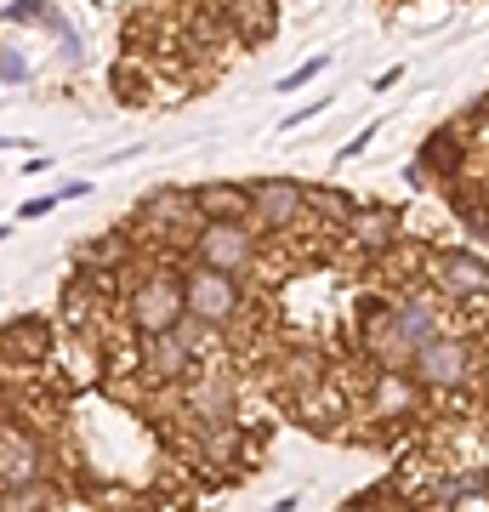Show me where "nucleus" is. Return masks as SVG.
Returning a JSON list of instances; mask_svg holds the SVG:
<instances>
[{"label":"nucleus","instance_id":"nucleus-1","mask_svg":"<svg viewBox=\"0 0 489 512\" xmlns=\"http://www.w3.org/2000/svg\"><path fill=\"white\" fill-rule=\"evenodd\" d=\"M182 319V274L177 268H143L126 291V325L137 336H165Z\"/></svg>","mask_w":489,"mask_h":512},{"label":"nucleus","instance_id":"nucleus-2","mask_svg":"<svg viewBox=\"0 0 489 512\" xmlns=\"http://www.w3.org/2000/svg\"><path fill=\"white\" fill-rule=\"evenodd\" d=\"M182 313L188 319H205V325H234L245 313V291H239L234 274H217V268H182Z\"/></svg>","mask_w":489,"mask_h":512},{"label":"nucleus","instance_id":"nucleus-3","mask_svg":"<svg viewBox=\"0 0 489 512\" xmlns=\"http://www.w3.org/2000/svg\"><path fill=\"white\" fill-rule=\"evenodd\" d=\"M188 262L194 268H217V274H245L256 262V234L245 222H205L200 234L188 239Z\"/></svg>","mask_w":489,"mask_h":512},{"label":"nucleus","instance_id":"nucleus-4","mask_svg":"<svg viewBox=\"0 0 489 512\" xmlns=\"http://www.w3.org/2000/svg\"><path fill=\"white\" fill-rule=\"evenodd\" d=\"M472 342H461V336H433V342H421L416 359H410V376H416V387H438V393H461V387L472 382Z\"/></svg>","mask_w":489,"mask_h":512},{"label":"nucleus","instance_id":"nucleus-5","mask_svg":"<svg viewBox=\"0 0 489 512\" xmlns=\"http://www.w3.org/2000/svg\"><path fill=\"white\" fill-rule=\"evenodd\" d=\"M234 404H239V387L222 365H200L182 382V416H188V427H222V421H234Z\"/></svg>","mask_w":489,"mask_h":512},{"label":"nucleus","instance_id":"nucleus-6","mask_svg":"<svg viewBox=\"0 0 489 512\" xmlns=\"http://www.w3.org/2000/svg\"><path fill=\"white\" fill-rule=\"evenodd\" d=\"M52 473V456L46 444L18 427V421H0V490H29V484H46Z\"/></svg>","mask_w":489,"mask_h":512},{"label":"nucleus","instance_id":"nucleus-7","mask_svg":"<svg viewBox=\"0 0 489 512\" xmlns=\"http://www.w3.org/2000/svg\"><path fill=\"white\" fill-rule=\"evenodd\" d=\"M427 279H433L438 296H450V302H472V296L489 291V262L472 251H455V245H444V251L427 256Z\"/></svg>","mask_w":489,"mask_h":512},{"label":"nucleus","instance_id":"nucleus-8","mask_svg":"<svg viewBox=\"0 0 489 512\" xmlns=\"http://www.w3.org/2000/svg\"><path fill=\"white\" fill-rule=\"evenodd\" d=\"M251 217L268 234H290L296 222H308V188L290 183V177H268L251 188Z\"/></svg>","mask_w":489,"mask_h":512},{"label":"nucleus","instance_id":"nucleus-9","mask_svg":"<svg viewBox=\"0 0 489 512\" xmlns=\"http://www.w3.org/2000/svg\"><path fill=\"white\" fill-rule=\"evenodd\" d=\"M137 217L148 222V228H160V234H177L182 245L205 228L200 217V200H194V188H154L143 205H137Z\"/></svg>","mask_w":489,"mask_h":512},{"label":"nucleus","instance_id":"nucleus-10","mask_svg":"<svg viewBox=\"0 0 489 512\" xmlns=\"http://www.w3.org/2000/svg\"><path fill=\"white\" fill-rule=\"evenodd\" d=\"M40 359H52V330H46V319H35V313H12L6 325H0V365H40Z\"/></svg>","mask_w":489,"mask_h":512},{"label":"nucleus","instance_id":"nucleus-11","mask_svg":"<svg viewBox=\"0 0 489 512\" xmlns=\"http://www.w3.org/2000/svg\"><path fill=\"white\" fill-rule=\"evenodd\" d=\"M194 353L182 348L177 330H165V336H143V376L160 387H182L188 376H194Z\"/></svg>","mask_w":489,"mask_h":512},{"label":"nucleus","instance_id":"nucleus-12","mask_svg":"<svg viewBox=\"0 0 489 512\" xmlns=\"http://www.w3.org/2000/svg\"><path fill=\"white\" fill-rule=\"evenodd\" d=\"M416 404H421V387L410 370H376L370 376V416L404 421V416H416Z\"/></svg>","mask_w":489,"mask_h":512},{"label":"nucleus","instance_id":"nucleus-13","mask_svg":"<svg viewBox=\"0 0 489 512\" xmlns=\"http://www.w3.org/2000/svg\"><path fill=\"white\" fill-rule=\"evenodd\" d=\"M228 29H234L239 46H256V40H273V23H279V6L273 0H217Z\"/></svg>","mask_w":489,"mask_h":512},{"label":"nucleus","instance_id":"nucleus-14","mask_svg":"<svg viewBox=\"0 0 489 512\" xmlns=\"http://www.w3.org/2000/svg\"><path fill=\"white\" fill-rule=\"evenodd\" d=\"M399 211H353L347 217V239L359 245L364 256H381V251H393L399 245Z\"/></svg>","mask_w":489,"mask_h":512},{"label":"nucleus","instance_id":"nucleus-15","mask_svg":"<svg viewBox=\"0 0 489 512\" xmlns=\"http://www.w3.org/2000/svg\"><path fill=\"white\" fill-rule=\"evenodd\" d=\"M239 450H245V433H239V421H222V427H194V461L222 473V467H234Z\"/></svg>","mask_w":489,"mask_h":512},{"label":"nucleus","instance_id":"nucleus-16","mask_svg":"<svg viewBox=\"0 0 489 512\" xmlns=\"http://www.w3.org/2000/svg\"><path fill=\"white\" fill-rule=\"evenodd\" d=\"M205 222H251V188L239 183H200L194 188Z\"/></svg>","mask_w":489,"mask_h":512},{"label":"nucleus","instance_id":"nucleus-17","mask_svg":"<svg viewBox=\"0 0 489 512\" xmlns=\"http://www.w3.org/2000/svg\"><path fill=\"white\" fill-rule=\"evenodd\" d=\"M308 217H319L325 228H347L353 200H347V194H336V188H308Z\"/></svg>","mask_w":489,"mask_h":512},{"label":"nucleus","instance_id":"nucleus-18","mask_svg":"<svg viewBox=\"0 0 489 512\" xmlns=\"http://www.w3.org/2000/svg\"><path fill=\"white\" fill-rule=\"evenodd\" d=\"M57 495L46 484H29V490H0V512H52Z\"/></svg>","mask_w":489,"mask_h":512},{"label":"nucleus","instance_id":"nucleus-19","mask_svg":"<svg viewBox=\"0 0 489 512\" xmlns=\"http://www.w3.org/2000/svg\"><path fill=\"white\" fill-rule=\"evenodd\" d=\"M6 23H46V29H63L46 0H12V6H6Z\"/></svg>","mask_w":489,"mask_h":512},{"label":"nucleus","instance_id":"nucleus-20","mask_svg":"<svg viewBox=\"0 0 489 512\" xmlns=\"http://www.w3.org/2000/svg\"><path fill=\"white\" fill-rule=\"evenodd\" d=\"M313 74H325V57H313V63H302V69H290L285 80H279V92H302Z\"/></svg>","mask_w":489,"mask_h":512},{"label":"nucleus","instance_id":"nucleus-21","mask_svg":"<svg viewBox=\"0 0 489 512\" xmlns=\"http://www.w3.org/2000/svg\"><path fill=\"white\" fill-rule=\"evenodd\" d=\"M57 211V194H46V200H23V211H18V222H35V217H52Z\"/></svg>","mask_w":489,"mask_h":512},{"label":"nucleus","instance_id":"nucleus-22","mask_svg":"<svg viewBox=\"0 0 489 512\" xmlns=\"http://www.w3.org/2000/svg\"><path fill=\"white\" fill-rule=\"evenodd\" d=\"M80 194H91V183H86V177H74V183H63V188H57V205H63V200H80Z\"/></svg>","mask_w":489,"mask_h":512},{"label":"nucleus","instance_id":"nucleus-23","mask_svg":"<svg viewBox=\"0 0 489 512\" xmlns=\"http://www.w3.org/2000/svg\"><path fill=\"white\" fill-rule=\"evenodd\" d=\"M0 74H6V80H23V57L18 52H0Z\"/></svg>","mask_w":489,"mask_h":512},{"label":"nucleus","instance_id":"nucleus-24","mask_svg":"<svg viewBox=\"0 0 489 512\" xmlns=\"http://www.w3.org/2000/svg\"><path fill=\"white\" fill-rule=\"evenodd\" d=\"M342 512H381V501H353V507H342Z\"/></svg>","mask_w":489,"mask_h":512},{"label":"nucleus","instance_id":"nucleus-25","mask_svg":"<svg viewBox=\"0 0 489 512\" xmlns=\"http://www.w3.org/2000/svg\"><path fill=\"white\" fill-rule=\"evenodd\" d=\"M6 234H12V228H0V239H6Z\"/></svg>","mask_w":489,"mask_h":512}]
</instances>
